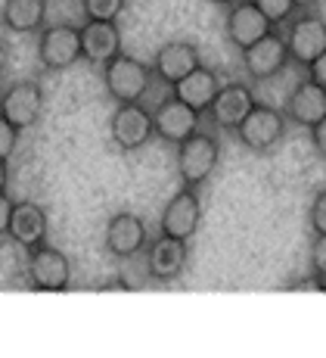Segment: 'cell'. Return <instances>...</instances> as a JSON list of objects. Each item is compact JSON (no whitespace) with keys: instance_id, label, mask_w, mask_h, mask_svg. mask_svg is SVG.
<instances>
[{"instance_id":"1","label":"cell","mask_w":326,"mask_h":358,"mask_svg":"<svg viewBox=\"0 0 326 358\" xmlns=\"http://www.w3.org/2000/svg\"><path fill=\"white\" fill-rule=\"evenodd\" d=\"M103 81H106V94L115 103H140L152 87V66L119 53L103 66Z\"/></svg>"},{"instance_id":"2","label":"cell","mask_w":326,"mask_h":358,"mask_svg":"<svg viewBox=\"0 0 326 358\" xmlns=\"http://www.w3.org/2000/svg\"><path fill=\"white\" fill-rule=\"evenodd\" d=\"M221 162V143L212 131L199 128L186 141L177 143V175L186 187H199L212 178V171Z\"/></svg>"},{"instance_id":"3","label":"cell","mask_w":326,"mask_h":358,"mask_svg":"<svg viewBox=\"0 0 326 358\" xmlns=\"http://www.w3.org/2000/svg\"><path fill=\"white\" fill-rule=\"evenodd\" d=\"M286 125L289 122H286V115H283V109L267 106V103H255L233 134H237V141L246 150H252V153H267V150H274L276 143L286 137Z\"/></svg>"},{"instance_id":"4","label":"cell","mask_w":326,"mask_h":358,"mask_svg":"<svg viewBox=\"0 0 326 358\" xmlns=\"http://www.w3.org/2000/svg\"><path fill=\"white\" fill-rule=\"evenodd\" d=\"M109 137L124 153L143 150L156 137V125H152V113L143 103H119L109 119Z\"/></svg>"},{"instance_id":"5","label":"cell","mask_w":326,"mask_h":358,"mask_svg":"<svg viewBox=\"0 0 326 358\" xmlns=\"http://www.w3.org/2000/svg\"><path fill=\"white\" fill-rule=\"evenodd\" d=\"M38 59L50 72H62L81 63V29L75 25H47L38 34Z\"/></svg>"},{"instance_id":"6","label":"cell","mask_w":326,"mask_h":358,"mask_svg":"<svg viewBox=\"0 0 326 358\" xmlns=\"http://www.w3.org/2000/svg\"><path fill=\"white\" fill-rule=\"evenodd\" d=\"M289 29L283 34L286 41L289 59L298 66H308L311 59H317L326 50V19L317 16L314 10H302L298 19H289Z\"/></svg>"},{"instance_id":"7","label":"cell","mask_w":326,"mask_h":358,"mask_svg":"<svg viewBox=\"0 0 326 358\" xmlns=\"http://www.w3.org/2000/svg\"><path fill=\"white\" fill-rule=\"evenodd\" d=\"M29 280L31 287L47 293H62L72 284V262L62 250L50 243H38L29 250Z\"/></svg>"},{"instance_id":"8","label":"cell","mask_w":326,"mask_h":358,"mask_svg":"<svg viewBox=\"0 0 326 358\" xmlns=\"http://www.w3.org/2000/svg\"><path fill=\"white\" fill-rule=\"evenodd\" d=\"M202 224V199L196 187H180L175 196L165 203L162 215H158V234L175 240H190Z\"/></svg>"},{"instance_id":"9","label":"cell","mask_w":326,"mask_h":358,"mask_svg":"<svg viewBox=\"0 0 326 358\" xmlns=\"http://www.w3.org/2000/svg\"><path fill=\"white\" fill-rule=\"evenodd\" d=\"M242 69L252 81H270L283 72L292 59H289L286 41H283L280 31H267L265 38H258L255 44H249L246 50H239Z\"/></svg>"},{"instance_id":"10","label":"cell","mask_w":326,"mask_h":358,"mask_svg":"<svg viewBox=\"0 0 326 358\" xmlns=\"http://www.w3.org/2000/svg\"><path fill=\"white\" fill-rule=\"evenodd\" d=\"M255 103H258V97H255L249 81H227V85L218 87V94H214L212 106H208L205 113H208V119H212L214 128L230 131L233 134Z\"/></svg>"},{"instance_id":"11","label":"cell","mask_w":326,"mask_h":358,"mask_svg":"<svg viewBox=\"0 0 326 358\" xmlns=\"http://www.w3.org/2000/svg\"><path fill=\"white\" fill-rule=\"evenodd\" d=\"M40 109H44V91H40V81L34 78L16 81L10 85V91L0 94V115L19 131L31 128L40 119Z\"/></svg>"},{"instance_id":"12","label":"cell","mask_w":326,"mask_h":358,"mask_svg":"<svg viewBox=\"0 0 326 358\" xmlns=\"http://www.w3.org/2000/svg\"><path fill=\"white\" fill-rule=\"evenodd\" d=\"M152 125H156V134L168 143H177L186 141L190 134H196L199 125H202V113H196L193 106H186L184 100H177L171 94L168 100H162L152 113Z\"/></svg>"},{"instance_id":"13","label":"cell","mask_w":326,"mask_h":358,"mask_svg":"<svg viewBox=\"0 0 326 358\" xmlns=\"http://www.w3.org/2000/svg\"><path fill=\"white\" fill-rule=\"evenodd\" d=\"M149 243V231L134 212H115L106 224V250L115 259H134Z\"/></svg>"},{"instance_id":"14","label":"cell","mask_w":326,"mask_h":358,"mask_svg":"<svg viewBox=\"0 0 326 358\" xmlns=\"http://www.w3.org/2000/svg\"><path fill=\"white\" fill-rule=\"evenodd\" d=\"M121 53V29L115 19H87L81 25V59L106 66Z\"/></svg>"},{"instance_id":"15","label":"cell","mask_w":326,"mask_h":358,"mask_svg":"<svg viewBox=\"0 0 326 358\" xmlns=\"http://www.w3.org/2000/svg\"><path fill=\"white\" fill-rule=\"evenodd\" d=\"M186 240H175L158 234L156 240L147 243V271L152 280L158 284H168V280H177L186 268Z\"/></svg>"},{"instance_id":"16","label":"cell","mask_w":326,"mask_h":358,"mask_svg":"<svg viewBox=\"0 0 326 358\" xmlns=\"http://www.w3.org/2000/svg\"><path fill=\"white\" fill-rule=\"evenodd\" d=\"M267 31H274V25L267 22V16L252 0H237V3L227 6V41L237 50H246L249 44L265 38Z\"/></svg>"},{"instance_id":"17","label":"cell","mask_w":326,"mask_h":358,"mask_svg":"<svg viewBox=\"0 0 326 358\" xmlns=\"http://www.w3.org/2000/svg\"><path fill=\"white\" fill-rule=\"evenodd\" d=\"M283 115H286V122L302 128L317 125L326 115V87H320L314 78H302L283 103Z\"/></svg>"},{"instance_id":"18","label":"cell","mask_w":326,"mask_h":358,"mask_svg":"<svg viewBox=\"0 0 326 358\" xmlns=\"http://www.w3.org/2000/svg\"><path fill=\"white\" fill-rule=\"evenodd\" d=\"M196 66H202V57H199V47L190 44V41H168L156 50V59H152V75L165 85H177L184 75H190Z\"/></svg>"},{"instance_id":"19","label":"cell","mask_w":326,"mask_h":358,"mask_svg":"<svg viewBox=\"0 0 326 358\" xmlns=\"http://www.w3.org/2000/svg\"><path fill=\"white\" fill-rule=\"evenodd\" d=\"M10 234L19 246L31 250V246L44 243L47 240V212L44 206L22 199V203H13V215H10Z\"/></svg>"},{"instance_id":"20","label":"cell","mask_w":326,"mask_h":358,"mask_svg":"<svg viewBox=\"0 0 326 358\" xmlns=\"http://www.w3.org/2000/svg\"><path fill=\"white\" fill-rule=\"evenodd\" d=\"M171 87H175L177 100H184L186 106H193L196 113H205V109L212 106L214 94H218L221 78H218V72H212V69L196 66L190 75H184V78H180L177 85H171Z\"/></svg>"},{"instance_id":"21","label":"cell","mask_w":326,"mask_h":358,"mask_svg":"<svg viewBox=\"0 0 326 358\" xmlns=\"http://www.w3.org/2000/svg\"><path fill=\"white\" fill-rule=\"evenodd\" d=\"M0 22L13 34H34L47 22V0H3Z\"/></svg>"},{"instance_id":"22","label":"cell","mask_w":326,"mask_h":358,"mask_svg":"<svg viewBox=\"0 0 326 358\" xmlns=\"http://www.w3.org/2000/svg\"><path fill=\"white\" fill-rule=\"evenodd\" d=\"M252 3L258 6L261 13H265L267 22L274 25V29H276V25H286L289 19L298 13L295 10V0H252Z\"/></svg>"},{"instance_id":"23","label":"cell","mask_w":326,"mask_h":358,"mask_svg":"<svg viewBox=\"0 0 326 358\" xmlns=\"http://www.w3.org/2000/svg\"><path fill=\"white\" fill-rule=\"evenodd\" d=\"M87 19H119L128 0H81Z\"/></svg>"},{"instance_id":"24","label":"cell","mask_w":326,"mask_h":358,"mask_svg":"<svg viewBox=\"0 0 326 358\" xmlns=\"http://www.w3.org/2000/svg\"><path fill=\"white\" fill-rule=\"evenodd\" d=\"M311 274L317 278V287H326V234H314V243H311Z\"/></svg>"},{"instance_id":"25","label":"cell","mask_w":326,"mask_h":358,"mask_svg":"<svg viewBox=\"0 0 326 358\" xmlns=\"http://www.w3.org/2000/svg\"><path fill=\"white\" fill-rule=\"evenodd\" d=\"M308 224H311V231L314 234H326V190H320V194L311 199Z\"/></svg>"},{"instance_id":"26","label":"cell","mask_w":326,"mask_h":358,"mask_svg":"<svg viewBox=\"0 0 326 358\" xmlns=\"http://www.w3.org/2000/svg\"><path fill=\"white\" fill-rule=\"evenodd\" d=\"M16 141H19V128H13L10 122L0 115V159H10L13 150H16Z\"/></svg>"},{"instance_id":"27","label":"cell","mask_w":326,"mask_h":358,"mask_svg":"<svg viewBox=\"0 0 326 358\" xmlns=\"http://www.w3.org/2000/svg\"><path fill=\"white\" fill-rule=\"evenodd\" d=\"M308 131H311V147H314L320 156H326V115L317 122V125H311Z\"/></svg>"},{"instance_id":"28","label":"cell","mask_w":326,"mask_h":358,"mask_svg":"<svg viewBox=\"0 0 326 358\" xmlns=\"http://www.w3.org/2000/svg\"><path fill=\"white\" fill-rule=\"evenodd\" d=\"M304 69H308V78H314L320 87H326V50H323L317 59H311V63L304 66Z\"/></svg>"},{"instance_id":"29","label":"cell","mask_w":326,"mask_h":358,"mask_svg":"<svg viewBox=\"0 0 326 358\" xmlns=\"http://www.w3.org/2000/svg\"><path fill=\"white\" fill-rule=\"evenodd\" d=\"M10 215H13V199L6 196V190H0V237L10 231Z\"/></svg>"},{"instance_id":"30","label":"cell","mask_w":326,"mask_h":358,"mask_svg":"<svg viewBox=\"0 0 326 358\" xmlns=\"http://www.w3.org/2000/svg\"><path fill=\"white\" fill-rule=\"evenodd\" d=\"M10 184V169H6V159H0V190H6Z\"/></svg>"},{"instance_id":"31","label":"cell","mask_w":326,"mask_h":358,"mask_svg":"<svg viewBox=\"0 0 326 358\" xmlns=\"http://www.w3.org/2000/svg\"><path fill=\"white\" fill-rule=\"evenodd\" d=\"M320 0H295V10H314Z\"/></svg>"},{"instance_id":"32","label":"cell","mask_w":326,"mask_h":358,"mask_svg":"<svg viewBox=\"0 0 326 358\" xmlns=\"http://www.w3.org/2000/svg\"><path fill=\"white\" fill-rule=\"evenodd\" d=\"M3 69H6V47L0 44V75H3Z\"/></svg>"},{"instance_id":"33","label":"cell","mask_w":326,"mask_h":358,"mask_svg":"<svg viewBox=\"0 0 326 358\" xmlns=\"http://www.w3.org/2000/svg\"><path fill=\"white\" fill-rule=\"evenodd\" d=\"M208 3H214V6H230V3H237V0H208Z\"/></svg>"}]
</instances>
